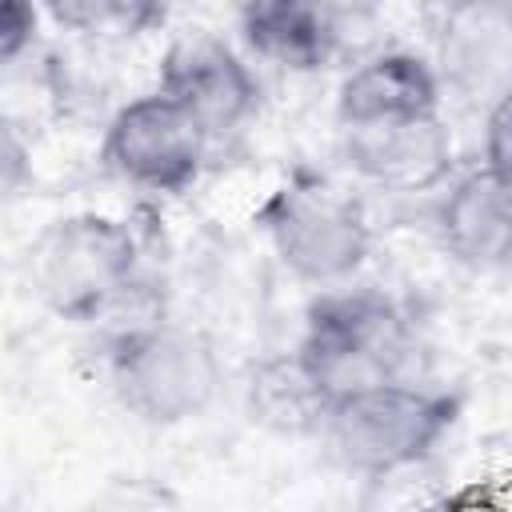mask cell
<instances>
[{
	"label": "cell",
	"instance_id": "cell-7",
	"mask_svg": "<svg viewBox=\"0 0 512 512\" xmlns=\"http://www.w3.org/2000/svg\"><path fill=\"white\" fill-rule=\"evenodd\" d=\"M156 92L180 104L208 144H220L260 112V80L216 36H184L160 56Z\"/></svg>",
	"mask_w": 512,
	"mask_h": 512
},
{
	"label": "cell",
	"instance_id": "cell-12",
	"mask_svg": "<svg viewBox=\"0 0 512 512\" xmlns=\"http://www.w3.org/2000/svg\"><path fill=\"white\" fill-rule=\"evenodd\" d=\"M244 44L288 72H316L340 48V0H240Z\"/></svg>",
	"mask_w": 512,
	"mask_h": 512
},
{
	"label": "cell",
	"instance_id": "cell-1",
	"mask_svg": "<svg viewBox=\"0 0 512 512\" xmlns=\"http://www.w3.org/2000/svg\"><path fill=\"white\" fill-rule=\"evenodd\" d=\"M460 420V396L412 376L376 380L332 396L320 440L356 476H396L424 464Z\"/></svg>",
	"mask_w": 512,
	"mask_h": 512
},
{
	"label": "cell",
	"instance_id": "cell-11",
	"mask_svg": "<svg viewBox=\"0 0 512 512\" xmlns=\"http://www.w3.org/2000/svg\"><path fill=\"white\" fill-rule=\"evenodd\" d=\"M444 104V84L428 56L408 48H388L368 56L340 80L336 92V124L340 128H368L392 120L436 116Z\"/></svg>",
	"mask_w": 512,
	"mask_h": 512
},
{
	"label": "cell",
	"instance_id": "cell-13",
	"mask_svg": "<svg viewBox=\"0 0 512 512\" xmlns=\"http://www.w3.org/2000/svg\"><path fill=\"white\" fill-rule=\"evenodd\" d=\"M332 396L304 368L296 352H272L248 368L244 408L248 420L276 436H320Z\"/></svg>",
	"mask_w": 512,
	"mask_h": 512
},
{
	"label": "cell",
	"instance_id": "cell-4",
	"mask_svg": "<svg viewBox=\"0 0 512 512\" xmlns=\"http://www.w3.org/2000/svg\"><path fill=\"white\" fill-rule=\"evenodd\" d=\"M328 396L408 376L416 356V328L396 296L384 288L328 284L304 308V328L292 348Z\"/></svg>",
	"mask_w": 512,
	"mask_h": 512
},
{
	"label": "cell",
	"instance_id": "cell-5",
	"mask_svg": "<svg viewBox=\"0 0 512 512\" xmlns=\"http://www.w3.org/2000/svg\"><path fill=\"white\" fill-rule=\"evenodd\" d=\"M276 260L304 284L328 288L360 272L372 252V220L364 200L324 172L296 168L252 212Z\"/></svg>",
	"mask_w": 512,
	"mask_h": 512
},
{
	"label": "cell",
	"instance_id": "cell-10",
	"mask_svg": "<svg viewBox=\"0 0 512 512\" xmlns=\"http://www.w3.org/2000/svg\"><path fill=\"white\" fill-rule=\"evenodd\" d=\"M340 156L368 184L420 192L436 188L452 172V132L440 112L368 128H340Z\"/></svg>",
	"mask_w": 512,
	"mask_h": 512
},
{
	"label": "cell",
	"instance_id": "cell-6",
	"mask_svg": "<svg viewBox=\"0 0 512 512\" xmlns=\"http://www.w3.org/2000/svg\"><path fill=\"white\" fill-rule=\"evenodd\" d=\"M208 152L200 124L156 88L120 104L100 140L104 168L152 196H184L204 176Z\"/></svg>",
	"mask_w": 512,
	"mask_h": 512
},
{
	"label": "cell",
	"instance_id": "cell-9",
	"mask_svg": "<svg viewBox=\"0 0 512 512\" xmlns=\"http://www.w3.org/2000/svg\"><path fill=\"white\" fill-rule=\"evenodd\" d=\"M444 192L432 204V236L448 260L472 272H500L512 248L508 220V172L476 160L464 172H448Z\"/></svg>",
	"mask_w": 512,
	"mask_h": 512
},
{
	"label": "cell",
	"instance_id": "cell-15",
	"mask_svg": "<svg viewBox=\"0 0 512 512\" xmlns=\"http://www.w3.org/2000/svg\"><path fill=\"white\" fill-rule=\"evenodd\" d=\"M36 184V160L12 120L0 116V208L16 204Z\"/></svg>",
	"mask_w": 512,
	"mask_h": 512
},
{
	"label": "cell",
	"instance_id": "cell-8",
	"mask_svg": "<svg viewBox=\"0 0 512 512\" xmlns=\"http://www.w3.org/2000/svg\"><path fill=\"white\" fill-rule=\"evenodd\" d=\"M436 76L456 96L488 108L508 96L512 12L508 0H436L432 4Z\"/></svg>",
	"mask_w": 512,
	"mask_h": 512
},
{
	"label": "cell",
	"instance_id": "cell-16",
	"mask_svg": "<svg viewBox=\"0 0 512 512\" xmlns=\"http://www.w3.org/2000/svg\"><path fill=\"white\" fill-rule=\"evenodd\" d=\"M40 8L36 0H0V68L20 60L28 44L36 40Z\"/></svg>",
	"mask_w": 512,
	"mask_h": 512
},
{
	"label": "cell",
	"instance_id": "cell-2",
	"mask_svg": "<svg viewBox=\"0 0 512 512\" xmlns=\"http://www.w3.org/2000/svg\"><path fill=\"white\" fill-rule=\"evenodd\" d=\"M140 256V236L128 220L72 212L28 244V284L52 316L96 324L140 292Z\"/></svg>",
	"mask_w": 512,
	"mask_h": 512
},
{
	"label": "cell",
	"instance_id": "cell-17",
	"mask_svg": "<svg viewBox=\"0 0 512 512\" xmlns=\"http://www.w3.org/2000/svg\"><path fill=\"white\" fill-rule=\"evenodd\" d=\"M480 160L508 172V96L492 100L480 116Z\"/></svg>",
	"mask_w": 512,
	"mask_h": 512
},
{
	"label": "cell",
	"instance_id": "cell-14",
	"mask_svg": "<svg viewBox=\"0 0 512 512\" xmlns=\"http://www.w3.org/2000/svg\"><path fill=\"white\" fill-rule=\"evenodd\" d=\"M52 20L84 36H144L164 24L168 0H44Z\"/></svg>",
	"mask_w": 512,
	"mask_h": 512
},
{
	"label": "cell",
	"instance_id": "cell-3",
	"mask_svg": "<svg viewBox=\"0 0 512 512\" xmlns=\"http://www.w3.org/2000/svg\"><path fill=\"white\" fill-rule=\"evenodd\" d=\"M104 372L116 404L148 428L204 416L224 384L212 340L160 316L116 328L104 344Z\"/></svg>",
	"mask_w": 512,
	"mask_h": 512
}]
</instances>
